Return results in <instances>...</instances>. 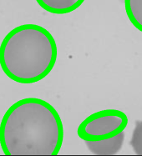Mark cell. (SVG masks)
Wrapping results in <instances>:
<instances>
[{
    "label": "cell",
    "mask_w": 142,
    "mask_h": 156,
    "mask_svg": "<svg viewBox=\"0 0 142 156\" xmlns=\"http://www.w3.org/2000/svg\"><path fill=\"white\" fill-rule=\"evenodd\" d=\"M125 8L130 23L142 32V0H125Z\"/></svg>",
    "instance_id": "8992f818"
},
{
    "label": "cell",
    "mask_w": 142,
    "mask_h": 156,
    "mask_svg": "<svg viewBox=\"0 0 142 156\" xmlns=\"http://www.w3.org/2000/svg\"><path fill=\"white\" fill-rule=\"evenodd\" d=\"M129 144L132 147L135 154L142 155V120L136 123Z\"/></svg>",
    "instance_id": "52a82bcc"
},
{
    "label": "cell",
    "mask_w": 142,
    "mask_h": 156,
    "mask_svg": "<svg viewBox=\"0 0 142 156\" xmlns=\"http://www.w3.org/2000/svg\"><path fill=\"white\" fill-rule=\"evenodd\" d=\"M125 132L114 137L100 141H85L88 150L96 155H113L117 154L123 146Z\"/></svg>",
    "instance_id": "277c9868"
},
{
    "label": "cell",
    "mask_w": 142,
    "mask_h": 156,
    "mask_svg": "<svg viewBox=\"0 0 142 156\" xmlns=\"http://www.w3.org/2000/svg\"><path fill=\"white\" fill-rule=\"evenodd\" d=\"M36 2L49 13L64 14L77 9L85 0H36Z\"/></svg>",
    "instance_id": "5b68a950"
},
{
    "label": "cell",
    "mask_w": 142,
    "mask_h": 156,
    "mask_svg": "<svg viewBox=\"0 0 142 156\" xmlns=\"http://www.w3.org/2000/svg\"><path fill=\"white\" fill-rule=\"evenodd\" d=\"M128 118L122 111L104 109L92 114L81 122L77 134L85 141H100L114 137L125 130Z\"/></svg>",
    "instance_id": "3957f363"
},
{
    "label": "cell",
    "mask_w": 142,
    "mask_h": 156,
    "mask_svg": "<svg viewBox=\"0 0 142 156\" xmlns=\"http://www.w3.org/2000/svg\"><path fill=\"white\" fill-rule=\"evenodd\" d=\"M63 140L59 113L38 98L14 103L0 124V144L6 155H57Z\"/></svg>",
    "instance_id": "6da1fadb"
},
{
    "label": "cell",
    "mask_w": 142,
    "mask_h": 156,
    "mask_svg": "<svg viewBox=\"0 0 142 156\" xmlns=\"http://www.w3.org/2000/svg\"><path fill=\"white\" fill-rule=\"evenodd\" d=\"M57 45L47 29L23 24L12 29L0 45V66L10 80L23 84L38 82L53 69Z\"/></svg>",
    "instance_id": "7a4b0ae2"
}]
</instances>
